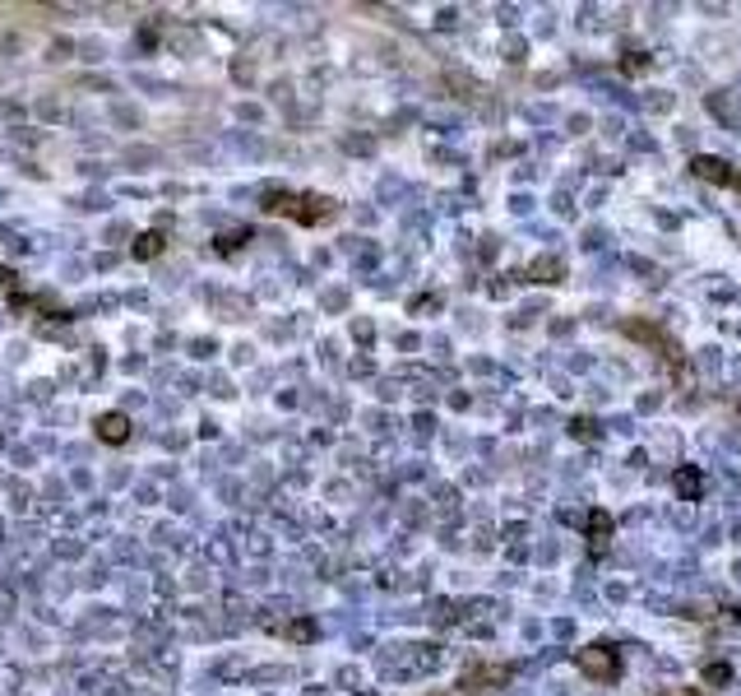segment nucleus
<instances>
[{"label":"nucleus","mask_w":741,"mask_h":696,"mask_svg":"<svg viewBox=\"0 0 741 696\" xmlns=\"http://www.w3.org/2000/svg\"><path fill=\"white\" fill-rule=\"evenodd\" d=\"M246 237H251L246 228H237V232H223V237H218V251H223V256H228V251H237V247L246 242Z\"/></svg>","instance_id":"obj_12"},{"label":"nucleus","mask_w":741,"mask_h":696,"mask_svg":"<svg viewBox=\"0 0 741 696\" xmlns=\"http://www.w3.org/2000/svg\"><path fill=\"white\" fill-rule=\"evenodd\" d=\"M621 335H625V339H640V344H649V348H658V353L668 358V367H681V344H676L672 335H663L658 326H649V320H625Z\"/></svg>","instance_id":"obj_3"},{"label":"nucleus","mask_w":741,"mask_h":696,"mask_svg":"<svg viewBox=\"0 0 741 696\" xmlns=\"http://www.w3.org/2000/svg\"><path fill=\"white\" fill-rule=\"evenodd\" d=\"M98 441H107V446H121V441H130V418L125 413H102L98 418Z\"/></svg>","instance_id":"obj_8"},{"label":"nucleus","mask_w":741,"mask_h":696,"mask_svg":"<svg viewBox=\"0 0 741 696\" xmlns=\"http://www.w3.org/2000/svg\"><path fill=\"white\" fill-rule=\"evenodd\" d=\"M691 177H700V181H709V186H732L737 168H732V163H723V158L700 153V158H691Z\"/></svg>","instance_id":"obj_5"},{"label":"nucleus","mask_w":741,"mask_h":696,"mask_svg":"<svg viewBox=\"0 0 741 696\" xmlns=\"http://www.w3.org/2000/svg\"><path fill=\"white\" fill-rule=\"evenodd\" d=\"M621 70H625V74H640V70H644V61H640V51H635V57H630V61H621Z\"/></svg>","instance_id":"obj_14"},{"label":"nucleus","mask_w":741,"mask_h":696,"mask_svg":"<svg viewBox=\"0 0 741 696\" xmlns=\"http://www.w3.org/2000/svg\"><path fill=\"white\" fill-rule=\"evenodd\" d=\"M663 696H704V692H695V687H672V692H663Z\"/></svg>","instance_id":"obj_15"},{"label":"nucleus","mask_w":741,"mask_h":696,"mask_svg":"<svg viewBox=\"0 0 741 696\" xmlns=\"http://www.w3.org/2000/svg\"><path fill=\"white\" fill-rule=\"evenodd\" d=\"M162 247H168V232H144L140 237V247H134V256H140V260H153V256H162Z\"/></svg>","instance_id":"obj_11"},{"label":"nucleus","mask_w":741,"mask_h":696,"mask_svg":"<svg viewBox=\"0 0 741 696\" xmlns=\"http://www.w3.org/2000/svg\"><path fill=\"white\" fill-rule=\"evenodd\" d=\"M616 534V520H612V511H602V506H593L589 511V544H593V552H602L607 548V539Z\"/></svg>","instance_id":"obj_7"},{"label":"nucleus","mask_w":741,"mask_h":696,"mask_svg":"<svg viewBox=\"0 0 741 696\" xmlns=\"http://www.w3.org/2000/svg\"><path fill=\"white\" fill-rule=\"evenodd\" d=\"M260 204H264V213H273V219H292L301 228H320V223L339 219V200L315 196V191H283V186H273V191H264Z\"/></svg>","instance_id":"obj_1"},{"label":"nucleus","mask_w":741,"mask_h":696,"mask_svg":"<svg viewBox=\"0 0 741 696\" xmlns=\"http://www.w3.org/2000/svg\"><path fill=\"white\" fill-rule=\"evenodd\" d=\"M672 488H676L681 497H691V501H695V497H704V478H700L695 469H676V478H672Z\"/></svg>","instance_id":"obj_9"},{"label":"nucleus","mask_w":741,"mask_h":696,"mask_svg":"<svg viewBox=\"0 0 741 696\" xmlns=\"http://www.w3.org/2000/svg\"><path fill=\"white\" fill-rule=\"evenodd\" d=\"M574 668H580L589 683H616L621 678V655L598 640V646H584L580 655H574Z\"/></svg>","instance_id":"obj_2"},{"label":"nucleus","mask_w":741,"mask_h":696,"mask_svg":"<svg viewBox=\"0 0 741 696\" xmlns=\"http://www.w3.org/2000/svg\"><path fill=\"white\" fill-rule=\"evenodd\" d=\"M570 432L580 437V441H593V437H598V422H593V418H574V422H570Z\"/></svg>","instance_id":"obj_13"},{"label":"nucleus","mask_w":741,"mask_h":696,"mask_svg":"<svg viewBox=\"0 0 741 696\" xmlns=\"http://www.w3.org/2000/svg\"><path fill=\"white\" fill-rule=\"evenodd\" d=\"M732 191H741V168H737V177H732Z\"/></svg>","instance_id":"obj_16"},{"label":"nucleus","mask_w":741,"mask_h":696,"mask_svg":"<svg viewBox=\"0 0 741 696\" xmlns=\"http://www.w3.org/2000/svg\"><path fill=\"white\" fill-rule=\"evenodd\" d=\"M565 260L561 256H538L533 265H529V283H547V288H556V283H565Z\"/></svg>","instance_id":"obj_6"},{"label":"nucleus","mask_w":741,"mask_h":696,"mask_svg":"<svg viewBox=\"0 0 741 696\" xmlns=\"http://www.w3.org/2000/svg\"><path fill=\"white\" fill-rule=\"evenodd\" d=\"M700 683H704V687H728V683H732V664H723V659L704 664V668H700Z\"/></svg>","instance_id":"obj_10"},{"label":"nucleus","mask_w":741,"mask_h":696,"mask_svg":"<svg viewBox=\"0 0 741 696\" xmlns=\"http://www.w3.org/2000/svg\"><path fill=\"white\" fill-rule=\"evenodd\" d=\"M510 678H514L510 664H469V668H463V678H459V687L463 692H496Z\"/></svg>","instance_id":"obj_4"}]
</instances>
